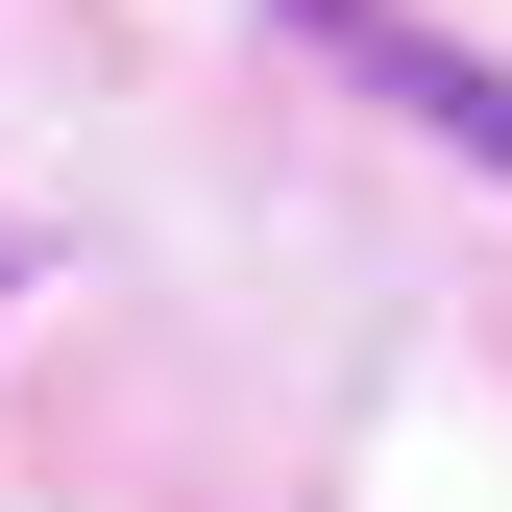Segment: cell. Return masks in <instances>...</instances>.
Listing matches in <instances>:
<instances>
[{
  "label": "cell",
  "instance_id": "1",
  "mask_svg": "<svg viewBox=\"0 0 512 512\" xmlns=\"http://www.w3.org/2000/svg\"><path fill=\"white\" fill-rule=\"evenodd\" d=\"M342 74H366V98H391V122H439V147H464V171H512V74H488V49H464V25H415V0H391V25H366V49H342Z\"/></svg>",
  "mask_w": 512,
  "mask_h": 512
},
{
  "label": "cell",
  "instance_id": "2",
  "mask_svg": "<svg viewBox=\"0 0 512 512\" xmlns=\"http://www.w3.org/2000/svg\"><path fill=\"white\" fill-rule=\"evenodd\" d=\"M293 25H317V49H366V25H391V0H293Z\"/></svg>",
  "mask_w": 512,
  "mask_h": 512
}]
</instances>
